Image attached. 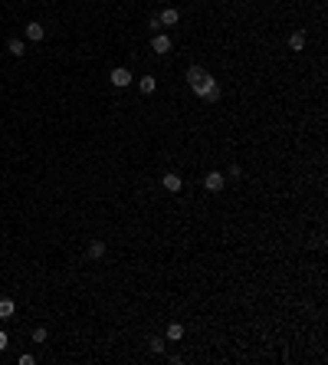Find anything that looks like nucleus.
<instances>
[{
  "mask_svg": "<svg viewBox=\"0 0 328 365\" xmlns=\"http://www.w3.org/2000/svg\"><path fill=\"white\" fill-rule=\"evenodd\" d=\"M7 342H10V339H7V332L0 329V352H3V349H7Z\"/></svg>",
  "mask_w": 328,
  "mask_h": 365,
  "instance_id": "17",
  "label": "nucleus"
},
{
  "mask_svg": "<svg viewBox=\"0 0 328 365\" xmlns=\"http://www.w3.org/2000/svg\"><path fill=\"white\" fill-rule=\"evenodd\" d=\"M167 339H171V342H181V339H184V326H181V322H171V326H167Z\"/></svg>",
  "mask_w": 328,
  "mask_h": 365,
  "instance_id": "11",
  "label": "nucleus"
},
{
  "mask_svg": "<svg viewBox=\"0 0 328 365\" xmlns=\"http://www.w3.org/2000/svg\"><path fill=\"white\" fill-rule=\"evenodd\" d=\"M171 46H174V43H171V36H164V33H158V36H154V40H151V50H154V53H171Z\"/></svg>",
  "mask_w": 328,
  "mask_h": 365,
  "instance_id": "4",
  "label": "nucleus"
},
{
  "mask_svg": "<svg viewBox=\"0 0 328 365\" xmlns=\"http://www.w3.org/2000/svg\"><path fill=\"white\" fill-rule=\"evenodd\" d=\"M161 26H177V20H181V13H177V7H167V10H161Z\"/></svg>",
  "mask_w": 328,
  "mask_h": 365,
  "instance_id": "7",
  "label": "nucleus"
},
{
  "mask_svg": "<svg viewBox=\"0 0 328 365\" xmlns=\"http://www.w3.org/2000/svg\"><path fill=\"white\" fill-rule=\"evenodd\" d=\"M43 36H46V26H43V23H36V20H33V23H26V40L40 43Z\"/></svg>",
  "mask_w": 328,
  "mask_h": 365,
  "instance_id": "5",
  "label": "nucleus"
},
{
  "mask_svg": "<svg viewBox=\"0 0 328 365\" xmlns=\"http://www.w3.org/2000/svg\"><path fill=\"white\" fill-rule=\"evenodd\" d=\"M89 257H92V260H102V257H105V243L92 240V243H89Z\"/></svg>",
  "mask_w": 328,
  "mask_h": 365,
  "instance_id": "13",
  "label": "nucleus"
},
{
  "mask_svg": "<svg viewBox=\"0 0 328 365\" xmlns=\"http://www.w3.org/2000/svg\"><path fill=\"white\" fill-rule=\"evenodd\" d=\"M161 184H164V191H171V194H177V191H181V175H174V171H167V175L161 178Z\"/></svg>",
  "mask_w": 328,
  "mask_h": 365,
  "instance_id": "6",
  "label": "nucleus"
},
{
  "mask_svg": "<svg viewBox=\"0 0 328 365\" xmlns=\"http://www.w3.org/2000/svg\"><path fill=\"white\" fill-rule=\"evenodd\" d=\"M289 46H292L295 53H302V50H305V33H302V30H295V33L289 36Z\"/></svg>",
  "mask_w": 328,
  "mask_h": 365,
  "instance_id": "9",
  "label": "nucleus"
},
{
  "mask_svg": "<svg viewBox=\"0 0 328 365\" xmlns=\"http://www.w3.org/2000/svg\"><path fill=\"white\" fill-rule=\"evenodd\" d=\"M131 79H135V76H131L125 66H115V69L109 73V82H112L115 89H128V86H131Z\"/></svg>",
  "mask_w": 328,
  "mask_h": 365,
  "instance_id": "2",
  "label": "nucleus"
},
{
  "mask_svg": "<svg viewBox=\"0 0 328 365\" xmlns=\"http://www.w3.org/2000/svg\"><path fill=\"white\" fill-rule=\"evenodd\" d=\"M33 342L46 345V329H43V326H36V329H33Z\"/></svg>",
  "mask_w": 328,
  "mask_h": 365,
  "instance_id": "15",
  "label": "nucleus"
},
{
  "mask_svg": "<svg viewBox=\"0 0 328 365\" xmlns=\"http://www.w3.org/2000/svg\"><path fill=\"white\" fill-rule=\"evenodd\" d=\"M13 313H17L13 299H0V319H13Z\"/></svg>",
  "mask_w": 328,
  "mask_h": 365,
  "instance_id": "12",
  "label": "nucleus"
},
{
  "mask_svg": "<svg viewBox=\"0 0 328 365\" xmlns=\"http://www.w3.org/2000/svg\"><path fill=\"white\" fill-rule=\"evenodd\" d=\"M7 50H10L13 56H23V53H26V43H23V40H17V36H13L10 43H7Z\"/></svg>",
  "mask_w": 328,
  "mask_h": 365,
  "instance_id": "14",
  "label": "nucleus"
},
{
  "mask_svg": "<svg viewBox=\"0 0 328 365\" xmlns=\"http://www.w3.org/2000/svg\"><path fill=\"white\" fill-rule=\"evenodd\" d=\"M204 76H207V69H204V66H190V69H187V82H190V86H197Z\"/></svg>",
  "mask_w": 328,
  "mask_h": 365,
  "instance_id": "10",
  "label": "nucleus"
},
{
  "mask_svg": "<svg viewBox=\"0 0 328 365\" xmlns=\"http://www.w3.org/2000/svg\"><path fill=\"white\" fill-rule=\"evenodd\" d=\"M204 188L210 191V194H217V191L227 188V175H220V171H210L207 178H204Z\"/></svg>",
  "mask_w": 328,
  "mask_h": 365,
  "instance_id": "3",
  "label": "nucleus"
},
{
  "mask_svg": "<svg viewBox=\"0 0 328 365\" xmlns=\"http://www.w3.org/2000/svg\"><path fill=\"white\" fill-rule=\"evenodd\" d=\"M151 352H164V339H151Z\"/></svg>",
  "mask_w": 328,
  "mask_h": 365,
  "instance_id": "16",
  "label": "nucleus"
},
{
  "mask_svg": "<svg viewBox=\"0 0 328 365\" xmlns=\"http://www.w3.org/2000/svg\"><path fill=\"white\" fill-rule=\"evenodd\" d=\"M138 89H141L144 96H151L154 89H158V79H154V76H141V79H138Z\"/></svg>",
  "mask_w": 328,
  "mask_h": 365,
  "instance_id": "8",
  "label": "nucleus"
},
{
  "mask_svg": "<svg viewBox=\"0 0 328 365\" xmlns=\"http://www.w3.org/2000/svg\"><path fill=\"white\" fill-rule=\"evenodd\" d=\"M194 89V96H200V99H207V102H220V86H217V79L210 76H204L200 79V82H197V86H190Z\"/></svg>",
  "mask_w": 328,
  "mask_h": 365,
  "instance_id": "1",
  "label": "nucleus"
}]
</instances>
